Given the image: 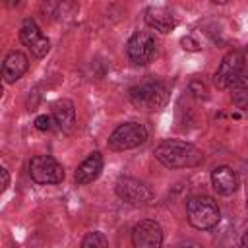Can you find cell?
Masks as SVG:
<instances>
[{
  "mask_svg": "<svg viewBox=\"0 0 248 248\" xmlns=\"http://www.w3.org/2000/svg\"><path fill=\"white\" fill-rule=\"evenodd\" d=\"M52 120H54V124L64 134H72V130L76 126V108H74V103L70 99L56 101L52 105Z\"/></svg>",
  "mask_w": 248,
  "mask_h": 248,
  "instance_id": "cell-15",
  "label": "cell"
},
{
  "mask_svg": "<svg viewBox=\"0 0 248 248\" xmlns=\"http://www.w3.org/2000/svg\"><path fill=\"white\" fill-rule=\"evenodd\" d=\"M0 174H2V190H6L10 186V174L6 169H0Z\"/></svg>",
  "mask_w": 248,
  "mask_h": 248,
  "instance_id": "cell-21",
  "label": "cell"
},
{
  "mask_svg": "<svg viewBox=\"0 0 248 248\" xmlns=\"http://www.w3.org/2000/svg\"><path fill=\"white\" fill-rule=\"evenodd\" d=\"M153 155L167 169H190V167L200 165L203 159L202 151L194 143L184 141V140H174V138L163 140L155 147Z\"/></svg>",
  "mask_w": 248,
  "mask_h": 248,
  "instance_id": "cell-1",
  "label": "cell"
},
{
  "mask_svg": "<svg viewBox=\"0 0 248 248\" xmlns=\"http://www.w3.org/2000/svg\"><path fill=\"white\" fill-rule=\"evenodd\" d=\"M128 99L141 110H159L169 101V89L163 81L147 79L128 89Z\"/></svg>",
  "mask_w": 248,
  "mask_h": 248,
  "instance_id": "cell-3",
  "label": "cell"
},
{
  "mask_svg": "<svg viewBox=\"0 0 248 248\" xmlns=\"http://www.w3.org/2000/svg\"><path fill=\"white\" fill-rule=\"evenodd\" d=\"M180 45H182L184 48H188V50H198V48H200V45H198L192 37H184V39H180Z\"/></svg>",
  "mask_w": 248,
  "mask_h": 248,
  "instance_id": "cell-20",
  "label": "cell"
},
{
  "mask_svg": "<svg viewBox=\"0 0 248 248\" xmlns=\"http://www.w3.org/2000/svg\"><path fill=\"white\" fill-rule=\"evenodd\" d=\"M147 140V130L140 122H124L114 128V132L108 136V149L110 151H126L141 145Z\"/></svg>",
  "mask_w": 248,
  "mask_h": 248,
  "instance_id": "cell-4",
  "label": "cell"
},
{
  "mask_svg": "<svg viewBox=\"0 0 248 248\" xmlns=\"http://www.w3.org/2000/svg\"><path fill=\"white\" fill-rule=\"evenodd\" d=\"M242 60H244V70H246V74H248V46L242 50Z\"/></svg>",
  "mask_w": 248,
  "mask_h": 248,
  "instance_id": "cell-22",
  "label": "cell"
},
{
  "mask_svg": "<svg viewBox=\"0 0 248 248\" xmlns=\"http://www.w3.org/2000/svg\"><path fill=\"white\" fill-rule=\"evenodd\" d=\"M246 207H248V202H246Z\"/></svg>",
  "mask_w": 248,
  "mask_h": 248,
  "instance_id": "cell-25",
  "label": "cell"
},
{
  "mask_svg": "<svg viewBox=\"0 0 248 248\" xmlns=\"http://www.w3.org/2000/svg\"><path fill=\"white\" fill-rule=\"evenodd\" d=\"M155 52L157 41L149 31H136L126 45V54L134 66H147L155 58Z\"/></svg>",
  "mask_w": 248,
  "mask_h": 248,
  "instance_id": "cell-5",
  "label": "cell"
},
{
  "mask_svg": "<svg viewBox=\"0 0 248 248\" xmlns=\"http://www.w3.org/2000/svg\"><path fill=\"white\" fill-rule=\"evenodd\" d=\"M182 248H203V246H200L198 242H186Z\"/></svg>",
  "mask_w": 248,
  "mask_h": 248,
  "instance_id": "cell-24",
  "label": "cell"
},
{
  "mask_svg": "<svg viewBox=\"0 0 248 248\" xmlns=\"http://www.w3.org/2000/svg\"><path fill=\"white\" fill-rule=\"evenodd\" d=\"M52 116H48V114H39L37 118H35V128L39 130V132H48V130H52Z\"/></svg>",
  "mask_w": 248,
  "mask_h": 248,
  "instance_id": "cell-18",
  "label": "cell"
},
{
  "mask_svg": "<svg viewBox=\"0 0 248 248\" xmlns=\"http://www.w3.org/2000/svg\"><path fill=\"white\" fill-rule=\"evenodd\" d=\"M190 93L196 97V99H207V87L203 83H200L198 79H194L190 83Z\"/></svg>",
  "mask_w": 248,
  "mask_h": 248,
  "instance_id": "cell-19",
  "label": "cell"
},
{
  "mask_svg": "<svg viewBox=\"0 0 248 248\" xmlns=\"http://www.w3.org/2000/svg\"><path fill=\"white\" fill-rule=\"evenodd\" d=\"M211 186L215 188L217 194L221 196H231L236 192L238 188V178H236V172L227 167V165H221V167H215L211 170Z\"/></svg>",
  "mask_w": 248,
  "mask_h": 248,
  "instance_id": "cell-14",
  "label": "cell"
},
{
  "mask_svg": "<svg viewBox=\"0 0 248 248\" xmlns=\"http://www.w3.org/2000/svg\"><path fill=\"white\" fill-rule=\"evenodd\" d=\"M29 70V58L21 50H12L2 62V78L6 83H16Z\"/></svg>",
  "mask_w": 248,
  "mask_h": 248,
  "instance_id": "cell-13",
  "label": "cell"
},
{
  "mask_svg": "<svg viewBox=\"0 0 248 248\" xmlns=\"http://www.w3.org/2000/svg\"><path fill=\"white\" fill-rule=\"evenodd\" d=\"M114 192L122 202L130 205H147L153 200V192L149 190V186L134 176H120L114 184Z\"/></svg>",
  "mask_w": 248,
  "mask_h": 248,
  "instance_id": "cell-8",
  "label": "cell"
},
{
  "mask_svg": "<svg viewBox=\"0 0 248 248\" xmlns=\"http://www.w3.org/2000/svg\"><path fill=\"white\" fill-rule=\"evenodd\" d=\"M244 74V60H242V52L232 48L229 50L219 66H217V72L213 76V83L217 89H231V85Z\"/></svg>",
  "mask_w": 248,
  "mask_h": 248,
  "instance_id": "cell-6",
  "label": "cell"
},
{
  "mask_svg": "<svg viewBox=\"0 0 248 248\" xmlns=\"http://www.w3.org/2000/svg\"><path fill=\"white\" fill-rule=\"evenodd\" d=\"M19 39L21 43L31 50L33 56L37 58H45L50 50V41L48 37L41 31V27L31 19V17H25L21 21V27H19Z\"/></svg>",
  "mask_w": 248,
  "mask_h": 248,
  "instance_id": "cell-9",
  "label": "cell"
},
{
  "mask_svg": "<svg viewBox=\"0 0 248 248\" xmlns=\"http://www.w3.org/2000/svg\"><path fill=\"white\" fill-rule=\"evenodd\" d=\"M231 101L236 108L240 110H248V74L244 70V74L231 85Z\"/></svg>",
  "mask_w": 248,
  "mask_h": 248,
  "instance_id": "cell-16",
  "label": "cell"
},
{
  "mask_svg": "<svg viewBox=\"0 0 248 248\" xmlns=\"http://www.w3.org/2000/svg\"><path fill=\"white\" fill-rule=\"evenodd\" d=\"M101 170H103V155H101L99 151H93V153H89V155L78 165V169H76V172H74V180H76V184H79V186L91 184L93 180L99 178Z\"/></svg>",
  "mask_w": 248,
  "mask_h": 248,
  "instance_id": "cell-11",
  "label": "cell"
},
{
  "mask_svg": "<svg viewBox=\"0 0 248 248\" xmlns=\"http://www.w3.org/2000/svg\"><path fill=\"white\" fill-rule=\"evenodd\" d=\"M79 248H108V240L103 232L99 231H91L83 236L81 240V246Z\"/></svg>",
  "mask_w": 248,
  "mask_h": 248,
  "instance_id": "cell-17",
  "label": "cell"
},
{
  "mask_svg": "<svg viewBox=\"0 0 248 248\" xmlns=\"http://www.w3.org/2000/svg\"><path fill=\"white\" fill-rule=\"evenodd\" d=\"M29 176L37 184H60L64 180V167L50 155H35L29 161Z\"/></svg>",
  "mask_w": 248,
  "mask_h": 248,
  "instance_id": "cell-7",
  "label": "cell"
},
{
  "mask_svg": "<svg viewBox=\"0 0 248 248\" xmlns=\"http://www.w3.org/2000/svg\"><path fill=\"white\" fill-rule=\"evenodd\" d=\"M143 19L151 29L159 33H170L176 27V17L165 6H149L143 14Z\"/></svg>",
  "mask_w": 248,
  "mask_h": 248,
  "instance_id": "cell-12",
  "label": "cell"
},
{
  "mask_svg": "<svg viewBox=\"0 0 248 248\" xmlns=\"http://www.w3.org/2000/svg\"><path fill=\"white\" fill-rule=\"evenodd\" d=\"M186 217L188 223L198 231H209L213 229L221 219V209L217 202L211 196L198 194L188 198L186 202Z\"/></svg>",
  "mask_w": 248,
  "mask_h": 248,
  "instance_id": "cell-2",
  "label": "cell"
},
{
  "mask_svg": "<svg viewBox=\"0 0 248 248\" xmlns=\"http://www.w3.org/2000/svg\"><path fill=\"white\" fill-rule=\"evenodd\" d=\"M240 248H248V231L242 234V238H240Z\"/></svg>",
  "mask_w": 248,
  "mask_h": 248,
  "instance_id": "cell-23",
  "label": "cell"
},
{
  "mask_svg": "<svg viewBox=\"0 0 248 248\" xmlns=\"http://www.w3.org/2000/svg\"><path fill=\"white\" fill-rule=\"evenodd\" d=\"M132 246L134 248H161L163 246V229L153 219H141L132 229Z\"/></svg>",
  "mask_w": 248,
  "mask_h": 248,
  "instance_id": "cell-10",
  "label": "cell"
}]
</instances>
